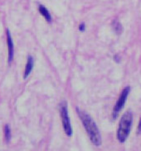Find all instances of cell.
I'll return each instance as SVG.
<instances>
[{
	"mask_svg": "<svg viewBox=\"0 0 141 151\" xmlns=\"http://www.w3.org/2000/svg\"><path fill=\"white\" fill-rule=\"evenodd\" d=\"M76 111L78 113L80 119L81 120V122L86 131L91 141L96 146H100L102 142L101 136H100L99 129H98L97 125L95 124V121L91 118L88 113L84 111L80 110L78 107H76Z\"/></svg>",
	"mask_w": 141,
	"mask_h": 151,
	"instance_id": "obj_1",
	"label": "cell"
},
{
	"mask_svg": "<svg viewBox=\"0 0 141 151\" xmlns=\"http://www.w3.org/2000/svg\"><path fill=\"white\" fill-rule=\"evenodd\" d=\"M133 122V114L130 111H127L122 116L119 123L117 131V139L120 143H124L127 139Z\"/></svg>",
	"mask_w": 141,
	"mask_h": 151,
	"instance_id": "obj_2",
	"label": "cell"
},
{
	"mask_svg": "<svg viewBox=\"0 0 141 151\" xmlns=\"http://www.w3.org/2000/svg\"><path fill=\"white\" fill-rule=\"evenodd\" d=\"M60 113H61V116H62L63 130L67 136H71L73 131H72V127L70 125V117L68 115V109H67V103L66 101L62 102L60 105Z\"/></svg>",
	"mask_w": 141,
	"mask_h": 151,
	"instance_id": "obj_3",
	"label": "cell"
},
{
	"mask_svg": "<svg viewBox=\"0 0 141 151\" xmlns=\"http://www.w3.org/2000/svg\"><path fill=\"white\" fill-rule=\"evenodd\" d=\"M129 92H130V88L129 86L125 87L124 89H123V91H122L120 98L117 100L116 105L114 106V109H113V113H112V115H113V118L114 119H116L117 117V115L119 114V112L123 108V106H124Z\"/></svg>",
	"mask_w": 141,
	"mask_h": 151,
	"instance_id": "obj_4",
	"label": "cell"
},
{
	"mask_svg": "<svg viewBox=\"0 0 141 151\" xmlns=\"http://www.w3.org/2000/svg\"><path fill=\"white\" fill-rule=\"evenodd\" d=\"M6 33H7V43H8V63L11 64V62L13 60V55H14V45L12 42V38L11 37V33L8 29H7Z\"/></svg>",
	"mask_w": 141,
	"mask_h": 151,
	"instance_id": "obj_5",
	"label": "cell"
},
{
	"mask_svg": "<svg viewBox=\"0 0 141 151\" xmlns=\"http://www.w3.org/2000/svg\"><path fill=\"white\" fill-rule=\"evenodd\" d=\"M33 66H34V58L32 55H29L28 57L27 65H26V67H25L24 75H23L24 78H27L28 77V75L32 72V70H33Z\"/></svg>",
	"mask_w": 141,
	"mask_h": 151,
	"instance_id": "obj_6",
	"label": "cell"
},
{
	"mask_svg": "<svg viewBox=\"0 0 141 151\" xmlns=\"http://www.w3.org/2000/svg\"><path fill=\"white\" fill-rule=\"evenodd\" d=\"M38 9H39V12H40V13H41V15L45 17L46 20L48 22H52V16H51V14H50L48 9H47V8H46L45 6L41 5V4L39 5V8H38Z\"/></svg>",
	"mask_w": 141,
	"mask_h": 151,
	"instance_id": "obj_7",
	"label": "cell"
},
{
	"mask_svg": "<svg viewBox=\"0 0 141 151\" xmlns=\"http://www.w3.org/2000/svg\"><path fill=\"white\" fill-rule=\"evenodd\" d=\"M112 27H113V28L116 31L117 34H120V33L122 32V31H123L122 25L120 24V22L118 20H115L113 22Z\"/></svg>",
	"mask_w": 141,
	"mask_h": 151,
	"instance_id": "obj_8",
	"label": "cell"
},
{
	"mask_svg": "<svg viewBox=\"0 0 141 151\" xmlns=\"http://www.w3.org/2000/svg\"><path fill=\"white\" fill-rule=\"evenodd\" d=\"M4 137L7 142H9V140L11 139V130L8 125H5L4 127Z\"/></svg>",
	"mask_w": 141,
	"mask_h": 151,
	"instance_id": "obj_9",
	"label": "cell"
},
{
	"mask_svg": "<svg viewBox=\"0 0 141 151\" xmlns=\"http://www.w3.org/2000/svg\"><path fill=\"white\" fill-rule=\"evenodd\" d=\"M85 28H86V25L84 22H81V24L79 25V30L81 31V32H84L85 31Z\"/></svg>",
	"mask_w": 141,
	"mask_h": 151,
	"instance_id": "obj_10",
	"label": "cell"
},
{
	"mask_svg": "<svg viewBox=\"0 0 141 151\" xmlns=\"http://www.w3.org/2000/svg\"><path fill=\"white\" fill-rule=\"evenodd\" d=\"M114 60L117 63H120V57L118 55H116L115 56H114Z\"/></svg>",
	"mask_w": 141,
	"mask_h": 151,
	"instance_id": "obj_11",
	"label": "cell"
},
{
	"mask_svg": "<svg viewBox=\"0 0 141 151\" xmlns=\"http://www.w3.org/2000/svg\"><path fill=\"white\" fill-rule=\"evenodd\" d=\"M138 132H139V133H140L141 132V118H140V121L139 127H138Z\"/></svg>",
	"mask_w": 141,
	"mask_h": 151,
	"instance_id": "obj_12",
	"label": "cell"
}]
</instances>
